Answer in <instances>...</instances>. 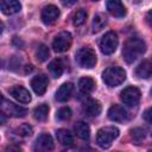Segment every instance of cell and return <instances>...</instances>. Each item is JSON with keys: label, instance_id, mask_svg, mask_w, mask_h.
Instances as JSON below:
<instances>
[{"label": "cell", "instance_id": "cell-31", "mask_svg": "<svg viewBox=\"0 0 152 152\" xmlns=\"http://www.w3.org/2000/svg\"><path fill=\"white\" fill-rule=\"evenodd\" d=\"M142 118H144V120H145L146 122H148V124H152V107L147 108V109L144 112V114H142Z\"/></svg>", "mask_w": 152, "mask_h": 152}, {"label": "cell", "instance_id": "cell-29", "mask_svg": "<svg viewBox=\"0 0 152 152\" xmlns=\"http://www.w3.org/2000/svg\"><path fill=\"white\" fill-rule=\"evenodd\" d=\"M15 133L18 135H21V137H30L32 134V127L27 124H23L15 128Z\"/></svg>", "mask_w": 152, "mask_h": 152}, {"label": "cell", "instance_id": "cell-20", "mask_svg": "<svg viewBox=\"0 0 152 152\" xmlns=\"http://www.w3.org/2000/svg\"><path fill=\"white\" fill-rule=\"evenodd\" d=\"M75 133L78 138L83 139V140H88L90 137V128L88 126V124H86L84 121H78L76 122V125L74 126Z\"/></svg>", "mask_w": 152, "mask_h": 152}, {"label": "cell", "instance_id": "cell-7", "mask_svg": "<svg viewBox=\"0 0 152 152\" xmlns=\"http://www.w3.org/2000/svg\"><path fill=\"white\" fill-rule=\"evenodd\" d=\"M140 95H141L140 90L137 87H127L120 93V99L125 104L129 107H134L139 103Z\"/></svg>", "mask_w": 152, "mask_h": 152}, {"label": "cell", "instance_id": "cell-1", "mask_svg": "<svg viewBox=\"0 0 152 152\" xmlns=\"http://www.w3.org/2000/svg\"><path fill=\"white\" fill-rule=\"evenodd\" d=\"M145 51H146L145 42L139 37H131L124 44L122 57L127 63H133Z\"/></svg>", "mask_w": 152, "mask_h": 152}, {"label": "cell", "instance_id": "cell-28", "mask_svg": "<svg viewBox=\"0 0 152 152\" xmlns=\"http://www.w3.org/2000/svg\"><path fill=\"white\" fill-rule=\"evenodd\" d=\"M71 114L72 113H71V109L69 107H62V108H59L57 110L56 118L58 120H61V121H65V120H68V119L71 118Z\"/></svg>", "mask_w": 152, "mask_h": 152}, {"label": "cell", "instance_id": "cell-34", "mask_svg": "<svg viewBox=\"0 0 152 152\" xmlns=\"http://www.w3.org/2000/svg\"><path fill=\"white\" fill-rule=\"evenodd\" d=\"M63 152H74L72 150H65V151H63Z\"/></svg>", "mask_w": 152, "mask_h": 152}, {"label": "cell", "instance_id": "cell-16", "mask_svg": "<svg viewBox=\"0 0 152 152\" xmlns=\"http://www.w3.org/2000/svg\"><path fill=\"white\" fill-rule=\"evenodd\" d=\"M135 75L139 78H150L152 76V61L144 59L135 68Z\"/></svg>", "mask_w": 152, "mask_h": 152}, {"label": "cell", "instance_id": "cell-23", "mask_svg": "<svg viewBox=\"0 0 152 152\" xmlns=\"http://www.w3.org/2000/svg\"><path fill=\"white\" fill-rule=\"evenodd\" d=\"M48 113H49V106L46 103H42L33 109V116L38 121H44L48 118Z\"/></svg>", "mask_w": 152, "mask_h": 152}, {"label": "cell", "instance_id": "cell-32", "mask_svg": "<svg viewBox=\"0 0 152 152\" xmlns=\"http://www.w3.org/2000/svg\"><path fill=\"white\" fill-rule=\"evenodd\" d=\"M146 21H147L148 26L152 27V10L150 12H147V14H146Z\"/></svg>", "mask_w": 152, "mask_h": 152}, {"label": "cell", "instance_id": "cell-18", "mask_svg": "<svg viewBox=\"0 0 152 152\" xmlns=\"http://www.w3.org/2000/svg\"><path fill=\"white\" fill-rule=\"evenodd\" d=\"M83 110L89 116H97L101 113V104L97 100L90 99L83 104Z\"/></svg>", "mask_w": 152, "mask_h": 152}, {"label": "cell", "instance_id": "cell-3", "mask_svg": "<svg viewBox=\"0 0 152 152\" xmlns=\"http://www.w3.org/2000/svg\"><path fill=\"white\" fill-rule=\"evenodd\" d=\"M119 137V129L114 126H107L99 129L96 134V142L102 148H108L113 140Z\"/></svg>", "mask_w": 152, "mask_h": 152}, {"label": "cell", "instance_id": "cell-35", "mask_svg": "<svg viewBox=\"0 0 152 152\" xmlns=\"http://www.w3.org/2000/svg\"><path fill=\"white\" fill-rule=\"evenodd\" d=\"M148 152H152V150H150V151H148Z\"/></svg>", "mask_w": 152, "mask_h": 152}, {"label": "cell", "instance_id": "cell-13", "mask_svg": "<svg viewBox=\"0 0 152 152\" xmlns=\"http://www.w3.org/2000/svg\"><path fill=\"white\" fill-rule=\"evenodd\" d=\"M106 6H107L108 12H109L113 17L122 18V17L126 15V7L124 6V4H122L121 1H118V0H109V1H107Z\"/></svg>", "mask_w": 152, "mask_h": 152}, {"label": "cell", "instance_id": "cell-19", "mask_svg": "<svg viewBox=\"0 0 152 152\" xmlns=\"http://www.w3.org/2000/svg\"><path fill=\"white\" fill-rule=\"evenodd\" d=\"M56 137H57V140L64 145V146H72L74 144V135L70 131L65 129V128H59L56 131Z\"/></svg>", "mask_w": 152, "mask_h": 152}, {"label": "cell", "instance_id": "cell-36", "mask_svg": "<svg viewBox=\"0 0 152 152\" xmlns=\"http://www.w3.org/2000/svg\"><path fill=\"white\" fill-rule=\"evenodd\" d=\"M151 95H152V89H151Z\"/></svg>", "mask_w": 152, "mask_h": 152}, {"label": "cell", "instance_id": "cell-24", "mask_svg": "<svg viewBox=\"0 0 152 152\" xmlns=\"http://www.w3.org/2000/svg\"><path fill=\"white\" fill-rule=\"evenodd\" d=\"M106 23H107V18H106V15H103L102 13L96 14V15L94 17V19H93V24H91L93 32L96 33V32L101 31V30L103 28V26L106 25Z\"/></svg>", "mask_w": 152, "mask_h": 152}, {"label": "cell", "instance_id": "cell-30", "mask_svg": "<svg viewBox=\"0 0 152 152\" xmlns=\"http://www.w3.org/2000/svg\"><path fill=\"white\" fill-rule=\"evenodd\" d=\"M4 152H23L21 147L19 145H15V144H10L6 146L5 151Z\"/></svg>", "mask_w": 152, "mask_h": 152}, {"label": "cell", "instance_id": "cell-10", "mask_svg": "<svg viewBox=\"0 0 152 152\" xmlns=\"http://www.w3.org/2000/svg\"><path fill=\"white\" fill-rule=\"evenodd\" d=\"M59 17V10L57 6L55 5H46L43 7L42 13H40V18L43 20L44 24L50 25L53 24Z\"/></svg>", "mask_w": 152, "mask_h": 152}, {"label": "cell", "instance_id": "cell-27", "mask_svg": "<svg viewBox=\"0 0 152 152\" xmlns=\"http://www.w3.org/2000/svg\"><path fill=\"white\" fill-rule=\"evenodd\" d=\"M131 137H132L134 142L139 144V142H141L145 139L146 131L144 128H133V129H131Z\"/></svg>", "mask_w": 152, "mask_h": 152}, {"label": "cell", "instance_id": "cell-5", "mask_svg": "<svg viewBox=\"0 0 152 152\" xmlns=\"http://www.w3.org/2000/svg\"><path fill=\"white\" fill-rule=\"evenodd\" d=\"M119 44L118 36L114 31H108L103 34V37L100 40V50L103 55H112Z\"/></svg>", "mask_w": 152, "mask_h": 152}, {"label": "cell", "instance_id": "cell-2", "mask_svg": "<svg viewBox=\"0 0 152 152\" xmlns=\"http://www.w3.org/2000/svg\"><path fill=\"white\" fill-rule=\"evenodd\" d=\"M102 80L108 87H116L126 80V71L118 65L108 66L102 72Z\"/></svg>", "mask_w": 152, "mask_h": 152}, {"label": "cell", "instance_id": "cell-17", "mask_svg": "<svg viewBox=\"0 0 152 152\" xmlns=\"http://www.w3.org/2000/svg\"><path fill=\"white\" fill-rule=\"evenodd\" d=\"M74 90V86L70 82H65L63 83L56 91V100L59 102H65L66 100H69V97L71 96V93Z\"/></svg>", "mask_w": 152, "mask_h": 152}, {"label": "cell", "instance_id": "cell-14", "mask_svg": "<svg viewBox=\"0 0 152 152\" xmlns=\"http://www.w3.org/2000/svg\"><path fill=\"white\" fill-rule=\"evenodd\" d=\"M48 78L46 76L44 75H38V76H34L32 80H31V87L33 89V91L37 94V95H43L45 91H46V88H48Z\"/></svg>", "mask_w": 152, "mask_h": 152}, {"label": "cell", "instance_id": "cell-9", "mask_svg": "<svg viewBox=\"0 0 152 152\" xmlns=\"http://www.w3.org/2000/svg\"><path fill=\"white\" fill-rule=\"evenodd\" d=\"M1 110L4 114L13 116V118H23L27 114L26 108H24L19 104H15L13 102H10V101L5 100L4 97H2V103H1Z\"/></svg>", "mask_w": 152, "mask_h": 152}, {"label": "cell", "instance_id": "cell-15", "mask_svg": "<svg viewBox=\"0 0 152 152\" xmlns=\"http://www.w3.org/2000/svg\"><path fill=\"white\" fill-rule=\"evenodd\" d=\"M0 10L4 14H15L21 10V5L17 0H4L0 2Z\"/></svg>", "mask_w": 152, "mask_h": 152}, {"label": "cell", "instance_id": "cell-26", "mask_svg": "<svg viewBox=\"0 0 152 152\" xmlns=\"http://www.w3.org/2000/svg\"><path fill=\"white\" fill-rule=\"evenodd\" d=\"M50 56V51H49V48L45 45V44H40L37 50H36V57L39 62H45Z\"/></svg>", "mask_w": 152, "mask_h": 152}, {"label": "cell", "instance_id": "cell-33", "mask_svg": "<svg viewBox=\"0 0 152 152\" xmlns=\"http://www.w3.org/2000/svg\"><path fill=\"white\" fill-rule=\"evenodd\" d=\"M80 152H97V151H95V150L91 148V147H82V148L80 150Z\"/></svg>", "mask_w": 152, "mask_h": 152}, {"label": "cell", "instance_id": "cell-11", "mask_svg": "<svg viewBox=\"0 0 152 152\" xmlns=\"http://www.w3.org/2000/svg\"><path fill=\"white\" fill-rule=\"evenodd\" d=\"M108 118L114 122H125L128 120V113L124 107L113 104L108 109Z\"/></svg>", "mask_w": 152, "mask_h": 152}, {"label": "cell", "instance_id": "cell-21", "mask_svg": "<svg viewBox=\"0 0 152 152\" xmlns=\"http://www.w3.org/2000/svg\"><path fill=\"white\" fill-rule=\"evenodd\" d=\"M49 71L51 74L52 77L55 78H58L61 77V75L63 74V70H64V65H63V62L59 59V58H56L53 61H51L49 63Z\"/></svg>", "mask_w": 152, "mask_h": 152}, {"label": "cell", "instance_id": "cell-12", "mask_svg": "<svg viewBox=\"0 0 152 152\" xmlns=\"http://www.w3.org/2000/svg\"><path fill=\"white\" fill-rule=\"evenodd\" d=\"M8 93L11 94V96H13L17 101H19L21 103H28L31 101L30 91L26 88H24L23 86H14V87L10 88Z\"/></svg>", "mask_w": 152, "mask_h": 152}, {"label": "cell", "instance_id": "cell-4", "mask_svg": "<svg viewBox=\"0 0 152 152\" xmlns=\"http://www.w3.org/2000/svg\"><path fill=\"white\" fill-rule=\"evenodd\" d=\"M76 62L81 68H86V69H91L93 66H95L96 64V53L95 51L89 48V46H84L81 48L77 52H76Z\"/></svg>", "mask_w": 152, "mask_h": 152}, {"label": "cell", "instance_id": "cell-25", "mask_svg": "<svg viewBox=\"0 0 152 152\" xmlns=\"http://www.w3.org/2000/svg\"><path fill=\"white\" fill-rule=\"evenodd\" d=\"M87 15H88V13H87L86 10H83V8L77 10L72 14V24L75 26H81L82 24H84V21L87 19Z\"/></svg>", "mask_w": 152, "mask_h": 152}, {"label": "cell", "instance_id": "cell-22", "mask_svg": "<svg viewBox=\"0 0 152 152\" xmlns=\"http://www.w3.org/2000/svg\"><path fill=\"white\" fill-rule=\"evenodd\" d=\"M78 88L83 94H89L95 88V81L90 77H82L78 81Z\"/></svg>", "mask_w": 152, "mask_h": 152}, {"label": "cell", "instance_id": "cell-8", "mask_svg": "<svg viewBox=\"0 0 152 152\" xmlns=\"http://www.w3.org/2000/svg\"><path fill=\"white\" fill-rule=\"evenodd\" d=\"M55 147L53 139L50 134L48 133H42L37 137L34 144H33V150L34 152H51Z\"/></svg>", "mask_w": 152, "mask_h": 152}, {"label": "cell", "instance_id": "cell-6", "mask_svg": "<svg viewBox=\"0 0 152 152\" xmlns=\"http://www.w3.org/2000/svg\"><path fill=\"white\" fill-rule=\"evenodd\" d=\"M71 42H72L71 34L66 31H62L53 38L52 48L56 52H64L69 50V48L71 46Z\"/></svg>", "mask_w": 152, "mask_h": 152}]
</instances>
